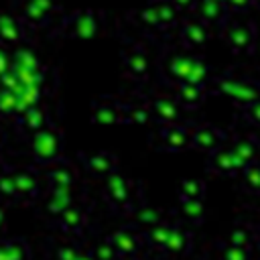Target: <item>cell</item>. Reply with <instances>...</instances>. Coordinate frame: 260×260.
Segmentation results:
<instances>
[{
	"label": "cell",
	"mask_w": 260,
	"mask_h": 260,
	"mask_svg": "<svg viewBox=\"0 0 260 260\" xmlns=\"http://www.w3.org/2000/svg\"><path fill=\"white\" fill-rule=\"evenodd\" d=\"M219 2H225V0H219Z\"/></svg>",
	"instance_id": "12"
},
{
	"label": "cell",
	"mask_w": 260,
	"mask_h": 260,
	"mask_svg": "<svg viewBox=\"0 0 260 260\" xmlns=\"http://www.w3.org/2000/svg\"><path fill=\"white\" fill-rule=\"evenodd\" d=\"M26 24L20 20V16L8 8V10H0V41L2 43H16L24 37L26 32Z\"/></svg>",
	"instance_id": "6"
},
{
	"label": "cell",
	"mask_w": 260,
	"mask_h": 260,
	"mask_svg": "<svg viewBox=\"0 0 260 260\" xmlns=\"http://www.w3.org/2000/svg\"><path fill=\"white\" fill-rule=\"evenodd\" d=\"M225 4V8H228V12L232 14V16H244V14H248L252 8H256V0H225L223 2Z\"/></svg>",
	"instance_id": "9"
},
{
	"label": "cell",
	"mask_w": 260,
	"mask_h": 260,
	"mask_svg": "<svg viewBox=\"0 0 260 260\" xmlns=\"http://www.w3.org/2000/svg\"><path fill=\"white\" fill-rule=\"evenodd\" d=\"M10 8L20 16L28 30L49 28L57 22V18H65L61 0H12Z\"/></svg>",
	"instance_id": "1"
},
{
	"label": "cell",
	"mask_w": 260,
	"mask_h": 260,
	"mask_svg": "<svg viewBox=\"0 0 260 260\" xmlns=\"http://www.w3.org/2000/svg\"><path fill=\"white\" fill-rule=\"evenodd\" d=\"M244 16H230L223 24H221V35L225 39V43L234 49V51H248L254 47L256 41V24Z\"/></svg>",
	"instance_id": "3"
},
{
	"label": "cell",
	"mask_w": 260,
	"mask_h": 260,
	"mask_svg": "<svg viewBox=\"0 0 260 260\" xmlns=\"http://www.w3.org/2000/svg\"><path fill=\"white\" fill-rule=\"evenodd\" d=\"M104 24H106V12L104 10L83 6V8H77L73 12H65L61 28L67 30L69 37L89 39V37H95Z\"/></svg>",
	"instance_id": "2"
},
{
	"label": "cell",
	"mask_w": 260,
	"mask_h": 260,
	"mask_svg": "<svg viewBox=\"0 0 260 260\" xmlns=\"http://www.w3.org/2000/svg\"><path fill=\"white\" fill-rule=\"evenodd\" d=\"M197 18H201L207 26H215V24H223L232 14L228 12L225 4L219 0H197L193 10H191Z\"/></svg>",
	"instance_id": "5"
},
{
	"label": "cell",
	"mask_w": 260,
	"mask_h": 260,
	"mask_svg": "<svg viewBox=\"0 0 260 260\" xmlns=\"http://www.w3.org/2000/svg\"><path fill=\"white\" fill-rule=\"evenodd\" d=\"M128 16L136 24V28H140V32H146V35H162L165 32V28H162L154 8L150 6V2H146L140 8L132 10Z\"/></svg>",
	"instance_id": "7"
},
{
	"label": "cell",
	"mask_w": 260,
	"mask_h": 260,
	"mask_svg": "<svg viewBox=\"0 0 260 260\" xmlns=\"http://www.w3.org/2000/svg\"><path fill=\"white\" fill-rule=\"evenodd\" d=\"M207 28L209 26L201 18H197L193 12L183 14V18H181V22L177 26L179 37H181V41L187 47H199V45H203L205 39H207Z\"/></svg>",
	"instance_id": "4"
},
{
	"label": "cell",
	"mask_w": 260,
	"mask_h": 260,
	"mask_svg": "<svg viewBox=\"0 0 260 260\" xmlns=\"http://www.w3.org/2000/svg\"><path fill=\"white\" fill-rule=\"evenodd\" d=\"M130 63H132V67H134V69H138V71L146 67V59H144L138 51H132V59H130Z\"/></svg>",
	"instance_id": "11"
},
{
	"label": "cell",
	"mask_w": 260,
	"mask_h": 260,
	"mask_svg": "<svg viewBox=\"0 0 260 260\" xmlns=\"http://www.w3.org/2000/svg\"><path fill=\"white\" fill-rule=\"evenodd\" d=\"M171 2H173V4L183 12V14H187V12H191V10H193V6H195V2H197V0H171Z\"/></svg>",
	"instance_id": "10"
},
{
	"label": "cell",
	"mask_w": 260,
	"mask_h": 260,
	"mask_svg": "<svg viewBox=\"0 0 260 260\" xmlns=\"http://www.w3.org/2000/svg\"><path fill=\"white\" fill-rule=\"evenodd\" d=\"M148 2L154 8V12H156V16H158V20H160V24H162L165 30L179 26V22L183 18V12L171 0H148Z\"/></svg>",
	"instance_id": "8"
}]
</instances>
